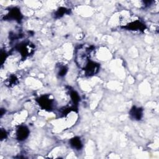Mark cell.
I'll return each instance as SVG.
<instances>
[{
	"label": "cell",
	"mask_w": 159,
	"mask_h": 159,
	"mask_svg": "<svg viewBox=\"0 0 159 159\" xmlns=\"http://www.w3.org/2000/svg\"><path fill=\"white\" fill-rule=\"evenodd\" d=\"M93 49L94 47L93 46L88 45H81L76 48L75 51V61L80 67L84 69L90 61L89 58Z\"/></svg>",
	"instance_id": "1"
},
{
	"label": "cell",
	"mask_w": 159,
	"mask_h": 159,
	"mask_svg": "<svg viewBox=\"0 0 159 159\" xmlns=\"http://www.w3.org/2000/svg\"><path fill=\"white\" fill-rule=\"evenodd\" d=\"M37 101L42 108L45 110H51L53 106V100L48 95H43L40 97Z\"/></svg>",
	"instance_id": "2"
},
{
	"label": "cell",
	"mask_w": 159,
	"mask_h": 159,
	"mask_svg": "<svg viewBox=\"0 0 159 159\" xmlns=\"http://www.w3.org/2000/svg\"><path fill=\"white\" fill-rule=\"evenodd\" d=\"M99 69V65L98 63L90 61L84 67V70L85 71V73L86 75L93 76L98 73Z\"/></svg>",
	"instance_id": "3"
},
{
	"label": "cell",
	"mask_w": 159,
	"mask_h": 159,
	"mask_svg": "<svg viewBox=\"0 0 159 159\" xmlns=\"http://www.w3.org/2000/svg\"><path fill=\"white\" fill-rule=\"evenodd\" d=\"M32 47V45L30 43H24L19 46L17 50H19V53H20L22 56L25 57L27 56H29L33 51V48Z\"/></svg>",
	"instance_id": "4"
},
{
	"label": "cell",
	"mask_w": 159,
	"mask_h": 159,
	"mask_svg": "<svg viewBox=\"0 0 159 159\" xmlns=\"http://www.w3.org/2000/svg\"><path fill=\"white\" fill-rule=\"evenodd\" d=\"M29 134V129L26 126H20L18 128L16 132V138L19 140H25Z\"/></svg>",
	"instance_id": "5"
},
{
	"label": "cell",
	"mask_w": 159,
	"mask_h": 159,
	"mask_svg": "<svg viewBox=\"0 0 159 159\" xmlns=\"http://www.w3.org/2000/svg\"><path fill=\"white\" fill-rule=\"evenodd\" d=\"M124 28L132 30H142L145 29V26L140 20H135L126 25Z\"/></svg>",
	"instance_id": "6"
},
{
	"label": "cell",
	"mask_w": 159,
	"mask_h": 159,
	"mask_svg": "<svg viewBox=\"0 0 159 159\" xmlns=\"http://www.w3.org/2000/svg\"><path fill=\"white\" fill-rule=\"evenodd\" d=\"M130 116L132 119L135 120H140L143 116V110L140 107L134 106L129 112Z\"/></svg>",
	"instance_id": "7"
},
{
	"label": "cell",
	"mask_w": 159,
	"mask_h": 159,
	"mask_svg": "<svg viewBox=\"0 0 159 159\" xmlns=\"http://www.w3.org/2000/svg\"><path fill=\"white\" fill-rule=\"evenodd\" d=\"M7 17L9 19H12V20H15L17 21H20L22 16V14L19 11V9H18L16 7H14L11 9V11H9V14L7 16Z\"/></svg>",
	"instance_id": "8"
},
{
	"label": "cell",
	"mask_w": 159,
	"mask_h": 159,
	"mask_svg": "<svg viewBox=\"0 0 159 159\" xmlns=\"http://www.w3.org/2000/svg\"><path fill=\"white\" fill-rule=\"evenodd\" d=\"M70 145L73 148H74L76 150H80L83 147L82 142H81L80 139L79 137H77L72 138L70 140Z\"/></svg>",
	"instance_id": "9"
},
{
	"label": "cell",
	"mask_w": 159,
	"mask_h": 159,
	"mask_svg": "<svg viewBox=\"0 0 159 159\" xmlns=\"http://www.w3.org/2000/svg\"><path fill=\"white\" fill-rule=\"evenodd\" d=\"M68 12H69V9H67L66 8H65V7H60L56 11V12L55 14V17H61L64 14L68 13Z\"/></svg>",
	"instance_id": "10"
},
{
	"label": "cell",
	"mask_w": 159,
	"mask_h": 159,
	"mask_svg": "<svg viewBox=\"0 0 159 159\" xmlns=\"http://www.w3.org/2000/svg\"><path fill=\"white\" fill-rule=\"evenodd\" d=\"M17 82H18V80L16 76L14 75H12L9 79H7L6 81V84L9 86H12L16 85V84H17Z\"/></svg>",
	"instance_id": "11"
},
{
	"label": "cell",
	"mask_w": 159,
	"mask_h": 159,
	"mask_svg": "<svg viewBox=\"0 0 159 159\" xmlns=\"http://www.w3.org/2000/svg\"><path fill=\"white\" fill-rule=\"evenodd\" d=\"M70 96H71V99H72L73 102L74 103V104L77 105V104L78 103L79 100H80V97H79L78 93L76 91H73L70 93Z\"/></svg>",
	"instance_id": "12"
},
{
	"label": "cell",
	"mask_w": 159,
	"mask_h": 159,
	"mask_svg": "<svg viewBox=\"0 0 159 159\" xmlns=\"http://www.w3.org/2000/svg\"><path fill=\"white\" fill-rule=\"evenodd\" d=\"M66 71H67V68L65 66H61L60 68V70L58 72V75L60 76H63L66 73Z\"/></svg>",
	"instance_id": "13"
},
{
	"label": "cell",
	"mask_w": 159,
	"mask_h": 159,
	"mask_svg": "<svg viewBox=\"0 0 159 159\" xmlns=\"http://www.w3.org/2000/svg\"><path fill=\"white\" fill-rule=\"evenodd\" d=\"M7 136V134H6V132L2 129H1V140H3L4 139H5Z\"/></svg>",
	"instance_id": "14"
}]
</instances>
